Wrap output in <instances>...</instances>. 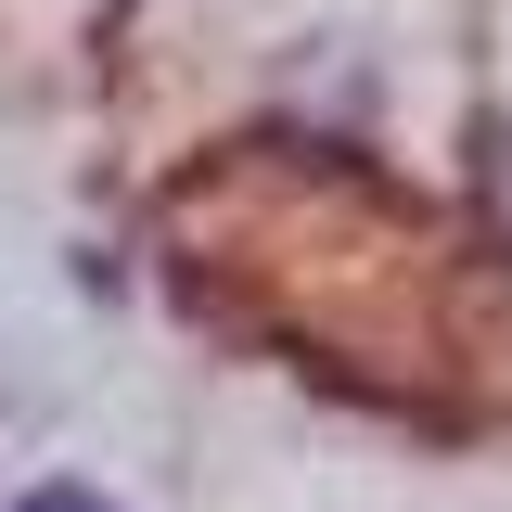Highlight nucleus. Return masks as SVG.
Segmentation results:
<instances>
[{
	"label": "nucleus",
	"instance_id": "nucleus-1",
	"mask_svg": "<svg viewBox=\"0 0 512 512\" xmlns=\"http://www.w3.org/2000/svg\"><path fill=\"white\" fill-rule=\"evenodd\" d=\"M13 512H116V500H103V487H26Z\"/></svg>",
	"mask_w": 512,
	"mask_h": 512
}]
</instances>
